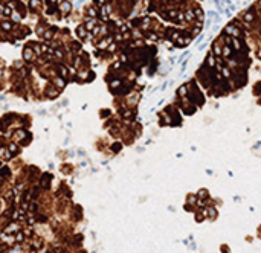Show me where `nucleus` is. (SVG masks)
I'll return each instance as SVG.
<instances>
[{"label": "nucleus", "mask_w": 261, "mask_h": 253, "mask_svg": "<svg viewBox=\"0 0 261 253\" xmlns=\"http://www.w3.org/2000/svg\"><path fill=\"white\" fill-rule=\"evenodd\" d=\"M49 2H51V3H57V0H49Z\"/></svg>", "instance_id": "11"}, {"label": "nucleus", "mask_w": 261, "mask_h": 253, "mask_svg": "<svg viewBox=\"0 0 261 253\" xmlns=\"http://www.w3.org/2000/svg\"><path fill=\"white\" fill-rule=\"evenodd\" d=\"M11 18H14V21H18L20 20V14H15V12L12 14L11 12Z\"/></svg>", "instance_id": "7"}, {"label": "nucleus", "mask_w": 261, "mask_h": 253, "mask_svg": "<svg viewBox=\"0 0 261 253\" xmlns=\"http://www.w3.org/2000/svg\"><path fill=\"white\" fill-rule=\"evenodd\" d=\"M225 32H226L228 35H231L232 38H238V37L241 35V32H240V29H237L234 25H229V26H226Z\"/></svg>", "instance_id": "1"}, {"label": "nucleus", "mask_w": 261, "mask_h": 253, "mask_svg": "<svg viewBox=\"0 0 261 253\" xmlns=\"http://www.w3.org/2000/svg\"><path fill=\"white\" fill-rule=\"evenodd\" d=\"M78 35L81 37V38H84V37H86V32H84V28H83V26H79V28H78Z\"/></svg>", "instance_id": "5"}, {"label": "nucleus", "mask_w": 261, "mask_h": 253, "mask_svg": "<svg viewBox=\"0 0 261 253\" xmlns=\"http://www.w3.org/2000/svg\"><path fill=\"white\" fill-rule=\"evenodd\" d=\"M199 195H200V197H205V195H206V189H202V192L199 194Z\"/></svg>", "instance_id": "10"}, {"label": "nucleus", "mask_w": 261, "mask_h": 253, "mask_svg": "<svg viewBox=\"0 0 261 253\" xmlns=\"http://www.w3.org/2000/svg\"><path fill=\"white\" fill-rule=\"evenodd\" d=\"M179 91H180V95H182V96H183V95H185V91H186V85H183V87H182V89H180Z\"/></svg>", "instance_id": "9"}, {"label": "nucleus", "mask_w": 261, "mask_h": 253, "mask_svg": "<svg viewBox=\"0 0 261 253\" xmlns=\"http://www.w3.org/2000/svg\"><path fill=\"white\" fill-rule=\"evenodd\" d=\"M60 9H61V12H63V14H67V12H70V9H72V5H70V2H67V0H66V2H63V3H61V8H60Z\"/></svg>", "instance_id": "2"}, {"label": "nucleus", "mask_w": 261, "mask_h": 253, "mask_svg": "<svg viewBox=\"0 0 261 253\" xmlns=\"http://www.w3.org/2000/svg\"><path fill=\"white\" fill-rule=\"evenodd\" d=\"M208 15H209L211 18H215V21H218V14H217V12H214V11H211V12L208 14Z\"/></svg>", "instance_id": "6"}, {"label": "nucleus", "mask_w": 261, "mask_h": 253, "mask_svg": "<svg viewBox=\"0 0 261 253\" xmlns=\"http://www.w3.org/2000/svg\"><path fill=\"white\" fill-rule=\"evenodd\" d=\"M244 21H247V23L253 21V14L252 12H246V14H244Z\"/></svg>", "instance_id": "4"}, {"label": "nucleus", "mask_w": 261, "mask_h": 253, "mask_svg": "<svg viewBox=\"0 0 261 253\" xmlns=\"http://www.w3.org/2000/svg\"><path fill=\"white\" fill-rule=\"evenodd\" d=\"M25 53H26V58H28V60H29V58H31V55H32V50H31V49H26V52H25Z\"/></svg>", "instance_id": "8"}, {"label": "nucleus", "mask_w": 261, "mask_h": 253, "mask_svg": "<svg viewBox=\"0 0 261 253\" xmlns=\"http://www.w3.org/2000/svg\"><path fill=\"white\" fill-rule=\"evenodd\" d=\"M95 25H96V20H95V18H89L86 21V29H93Z\"/></svg>", "instance_id": "3"}]
</instances>
